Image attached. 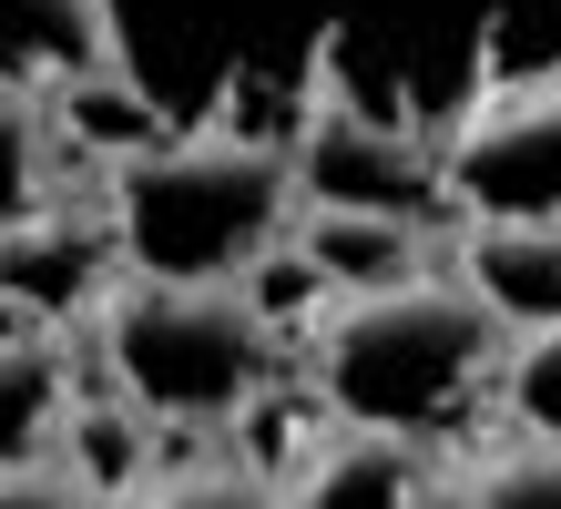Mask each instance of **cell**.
Returning a JSON list of instances; mask_svg holds the SVG:
<instances>
[{
  "label": "cell",
  "mask_w": 561,
  "mask_h": 509,
  "mask_svg": "<svg viewBox=\"0 0 561 509\" xmlns=\"http://www.w3.org/2000/svg\"><path fill=\"white\" fill-rule=\"evenodd\" d=\"M0 509H113V489H92L72 459H11L0 468Z\"/></svg>",
  "instance_id": "16"
},
{
  "label": "cell",
  "mask_w": 561,
  "mask_h": 509,
  "mask_svg": "<svg viewBox=\"0 0 561 509\" xmlns=\"http://www.w3.org/2000/svg\"><path fill=\"white\" fill-rule=\"evenodd\" d=\"M103 316V367L144 418L215 428L276 378V316L245 286H153L134 276L123 296L92 305Z\"/></svg>",
  "instance_id": "4"
},
{
  "label": "cell",
  "mask_w": 561,
  "mask_h": 509,
  "mask_svg": "<svg viewBox=\"0 0 561 509\" xmlns=\"http://www.w3.org/2000/svg\"><path fill=\"white\" fill-rule=\"evenodd\" d=\"M296 265L327 286V296H357V286H388V276H419V224L409 215H347V204H296L286 224Z\"/></svg>",
  "instance_id": "10"
},
{
  "label": "cell",
  "mask_w": 561,
  "mask_h": 509,
  "mask_svg": "<svg viewBox=\"0 0 561 509\" xmlns=\"http://www.w3.org/2000/svg\"><path fill=\"white\" fill-rule=\"evenodd\" d=\"M42 194H51V113H42V92L0 82V224L31 215Z\"/></svg>",
  "instance_id": "13"
},
{
  "label": "cell",
  "mask_w": 561,
  "mask_h": 509,
  "mask_svg": "<svg viewBox=\"0 0 561 509\" xmlns=\"http://www.w3.org/2000/svg\"><path fill=\"white\" fill-rule=\"evenodd\" d=\"M520 21H541V0H103L113 72L153 102V123L236 132L245 92H266L276 143L307 102H368L399 123L428 102L459 113L480 82L520 72Z\"/></svg>",
  "instance_id": "1"
},
{
  "label": "cell",
  "mask_w": 561,
  "mask_h": 509,
  "mask_svg": "<svg viewBox=\"0 0 561 509\" xmlns=\"http://www.w3.org/2000/svg\"><path fill=\"white\" fill-rule=\"evenodd\" d=\"M134 509H276V479L266 468H163V479L134 499Z\"/></svg>",
  "instance_id": "15"
},
{
  "label": "cell",
  "mask_w": 561,
  "mask_h": 509,
  "mask_svg": "<svg viewBox=\"0 0 561 509\" xmlns=\"http://www.w3.org/2000/svg\"><path fill=\"white\" fill-rule=\"evenodd\" d=\"M103 224H113V255L153 286H236L296 224L286 143L225 132V123H163L113 153Z\"/></svg>",
  "instance_id": "2"
},
{
  "label": "cell",
  "mask_w": 561,
  "mask_h": 509,
  "mask_svg": "<svg viewBox=\"0 0 561 509\" xmlns=\"http://www.w3.org/2000/svg\"><path fill=\"white\" fill-rule=\"evenodd\" d=\"M61 438H72L61 459H72L92 489H134V468H144V407H134V397H123V407H113V397H103V407L72 397V407H61Z\"/></svg>",
  "instance_id": "14"
},
{
  "label": "cell",
  "mask_w": 561,
  "mask_h": 509,
  "mask_svg": "<svg viewBox=\"0 0 561 509\" xmlns=\"http://www.w3.org/2000/svg\"><path fill=\"white\" fill-rule=\"evenodd\" d=\"M61 407H72V347H61V326H11L0 336V468L42 459L61 438Z\"/></svg>",
  "instance_id": "12"
},
{
  "label": "cell",
  "mask_w": 561,
  "mask_h": 509,
  "mask_svg": "<svg viewBox=\"0 0 561 509\" xmlns=\"http://www.w3.org/2000/svg\"><path fill=\"white\" fill-rule=\"evenodd\" d=\"M459 286L490 305L501 336H531L561 316V234L531 215H470L459 234Z\"/></svg>",
  "instance_id": "8"
},
{
  "label": "cell",
  "mask_w": 561,
  "mask_h": 509,
  "mask_svg": "<svg viewBox=\"0 0 561 509\" xmlns=\"http://www.w3.org/2000/svg\"><path fill=\"white\" fill-rule=\"evenodd\" d=\"M501 367V326L459 276H388L317 305V397L337 428L428 438Z\"/></svg>",
  "instance_id": "3"
},
{
  "label": "cell",
  "mask_w": 561,
  "mask_h": 509,
  "mask_svg": "<svg viewBox=\"0 0 561 509\" xmlns=\"http://www.w3.org/2000/svg\"><path fill=\"white\" fill-rule=\"evenodd\" d=\"M286 174L296 204H347V215H439V132H419L368 102H307L286 123Z\"/></svg>",
  "instance_id": "6"
},
{
  "label": "cell",
  "mask_w": 561,
  "mask_h": 509,
  "mask_svg": "<svg viewBox=\"0 0 561 509\" xmlns=\"http://www.w3.org/2000/svg\"><path fill=\"white\" fill-rule=\"evenodd\" d=\"M480 509H551V438H531V449H511L501 468H490Z\"/></svg>",
  "instance_id": "17"
},
{
  "label": "cell",
  "mask_w": 561,
  "mask_h": 509,
  "mask_svg": "<svg viewBox=\"0 0 561 509\" xmlns=\"http://www.w3.org/2000/svg\"><path fill=\"white\" fill-rule=\"evenodd\" d=\"M113 224L92 204H31V215L0 224V305H31V326L82 316V305L113 296Z\"/></svg>",
  "instance_id": "7"
},
{
  "label": "cell",
  "mask_w": 561,
  "mask_h": 509,
  "mask_svg": "<svg viewBox=\"0 0 561 509\" xmlns=\"http://www.w3.org/2000/svg\"><path fill=\"white\" fill-rule=\"evenodd\" d=\"M296 489H307V509H428V459H419V438L337 428Z\"/></svg>",
  "instance_id": "11"
},
{
  "label": "cell",
  "mask_w": 561,
  "mask_h": 509,
  "mask_svg": "<svg viewBox=\"0 0 561 509\" xmlns=\"http://www.w3.org/2000/svg\"><path fill=\"white\" fill-rule=\"evenodd\" d=\"M82 72H113L103 0H0V82L72 92Z\"/></svg>",
  "instance_id": "9"
},
{
  "label": "cell",
  "mask_w": 561,
  "mask_h": 509,
  "mask_svg": "<svg viewBox=\"0 0 561 509\" xmlns=\"http://www.w3.org/2000/svg\"><path fill=\"white\" fill-rule=\"evenodd\" d=\"M439 204L449 215H531L551 224L561 204V92L551 61L480 82L439 132Z\"/></svg>",
  "instance_id": "5"
}]
</instances>
